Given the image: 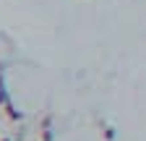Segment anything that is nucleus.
<instances>
[{"label": "nucleus", "mask_w": 146, "mask_h": 141, "mask_svg": "<svg viewBox=\"0 0 146 141\" xmlns=\"http://www.w3.org/2000/svg\"><path fill=\"white\" fill-rule=\"evenodd\" d=\"M0 141H13V138H8V136H3V138H0Z\"/></svg>", "instance_id": "20e7f679"}, {"label": "nucleus", "mask_w": 146, "mask_h": 141, "mask_svg": "<svg viewBox=\"0 0 146 141\" xmlns=\"http://www.w3.org/2000/svg\"><path fill=\"white\" fill-rule=\"evenodd\" d=\"M8 102H11V97H8V89H5V84H3V78H0V107H5Z\"/></svg>", "instance_id": "f257e3e1"}, {"label": "nucleus", "mask_w": 146, "mask_h": 141, "mask_svg": "<svg viewBox=\"0 0 146 141\" xmlns=\"http://www.w3.org/2000/svg\"><path fill=\"white\" fill-rule=\"evenodd\" d=\"M3 110H5V115H8L11 120H21V112H16V107H13V102H8V104H5Z\"/></svg>", "instance_id": "f03ea898"}, {"label": "nucleus", "mask_w": 146, "mask_h": 141, "mask_svg": "<svg viewBox=\"0 0 146 141\" xmlns=\"http://www.w3.org/2000/svg\"><path fill=\"white\" fill-rule=\"evenodd\" d=\"M104 138H107V141H112V138H115V131H112V128H107V131H104Z\"/></svg>", "instance_id": "7ed1b4c3"}]
</instances>
